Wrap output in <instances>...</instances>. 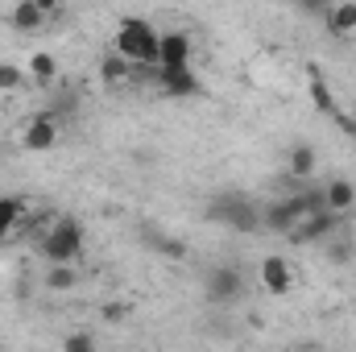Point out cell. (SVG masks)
Wrapping results in <instances>:
<instances>
[{"instance_id":"1","label":"cell","mask_w":356,"mask_h":352,"mask_svg":"<svg viewBox=\"0 0 356 352\" xmlns=\"http://www.w3.org/2000/svg\"><path fill=\"white\" fill-rule=\"evenodd\" d=\"M158 29L145 17H120L116 33H112V50L124 54L133 67H154L158 63Z\"/></svg>"},{"instance_id":"2","label":"cell","mask_w":356,"mask_h":352,"mask_svg":"<svg viewBox=\"0 0 356 352\" xmlns=\"http://www.w3.org/2000/svg\"><path fill=\"white\" fill-rule=\"evenodd\" d=\"M38 249H42L46 262H79V253H83V224L71 220V216L50 220L42 241H38Z\"/></svg>"},{"instance_id":"3","label":"cell","mask_w":356,"mask_h":352,"mask_svg":"<svg viewBox=\"0 0 356 352\" xmlns=\"http://www.w3.org/2000/svg\"><path fill=\"white\" fill-rule=\"evenodd\" d=\"M207 220L232 232H261V207L249 203L245 195H220L216 203H207Z\"/></svg>"},{"instance_id":"4","label":"cell","mask_w":356,"mask_h":352,"mask_svg":"<svg viewBox=\"0 0 356 352\" xmlns=\"http://www.w3.org/2000/svg\"><path fill=\"white\" fill-rule=\"evenodd\" d=\"M58 116L46 108V112H33L29 120H25V129H21V145L29 150V154H50L54 145H58Z\"/></svg>"},{"instance_id":"5","label":"cell","mask_w":356,"mask_h":352,"mask_svg":"<svg viewBox=\"0 0 356 352\" xmlns=\"http://www.w3.org/2000/svg\"><path fill=\"white\" fill-rule=\"evenodd\" d=\"M207 298H211L216 307L241 303V298H245V273H241L236 265H211V273H207Z\"/></svg>"},{"instance_id":"6","label":"cell","mask_w":356,"mask_h":352,"mask_svg":"<svg viewBox=\"0 0 356 352\" xmlns=\"http://www.w3.org/2000/svg\"><path fill=\"white\" fill-rule=\"evenodd\" d=\"M340 220H344V216H336V211H327V207H315V211H307V216L294 224L290 241H294V245H319V241L336 237Z\"/></svg>"},{"instance_id":"7","label":"cell","mask_w":356,"mask_h":352,"mask_svg":"<svg viewBox=\"0 0 356 352\" xmlns=\"http://www.w3.org/2000/svg\"><path fill=\"white\" fill-rule=\"evenodd\" d=\"M191 54H195L191 33L170 29V33L158 38V67H191Z\"/></svg>"},{"instance_id":"8","label":"cell","mask_w":356,"mask_h":352,"mask_svg":"<svg viewBox=\"0 0 356 352\" xmlns=\"http://www.w3.org/2000/svg\"><path fill=\"white\" fill-rule=\"evenodd\" d=\"M257 278H261V286H266L269 294H290V286H294V269H290V262H286L282 253H269V257H261V265H257Z\"/></svg>"},{"instance_id":"9","label":"cell","mask_w":356,"mask_h":352,"mask_svg":"<svg viewBox=\"0 0 356 352\" xmlns=\"http://www.w3.org/2000/svg\"><path fill=\"white\" fill-rule=\"evenodd\" d=\"M315 170H319L315 145H307V141L290 145V154H286V175H290V182H315Z\"/></svg>"},{"instance_id":"10","label":"cell","mask_w":356,"mask_h":352,"mask_svg":"<svg viewBox=\"0 0 356 352\" xmlns=\"http://www.w3.org/2000/svg\"><path fill=\"white\" fill-rule=\"evenodd\" d=\"M323 21H327L332 38H353L356 33V0H332L327 13H323Z\"/></svg>"},{"instance_id":"11","label":"cell","mask_w":356,"mask_h":352,"mask_svg":"<svg viewBox=\"0 0 356 352\" xmlns=\"http://www.w3.org/2000/svg\"><path fill=\"white\" fill-rule=\"evenodd\" d=\"M133 63L124 58V54H116V50H108L104 58H99V83L104 88H124V83H133Z\"/></svg>"},{"instance_id":"12","label":"cell","mask_w":356,"mask_h":352,"mask_svg":"<svg viewBox=\"0 0 356 352\" xmlns=\"http://www.w3.org/2000/svg\"><path fill=\"white\" fill-rule=\"evenodd\" d=\"M323 207L336 211V216H348L356 207V182L353 178H332V182L323 186Z\"/></svg>"},{"instance_id":"13","label":"cell","mask_w":356,"mask_h":352,"mask_svg":"<svg viewBox=\"0 0 356 352\" xmlns=\"http://www.w3.org/2000/svg\"><path fill=\"white\" fill-rule=\"evenodd\" d=\"M42 286H46L50 294H71V290L79 286V265L75 262H46Z\"/></svg>"},{"instance_id":"14","label":"cell","mask_w":356,"mask_h":352,"mask_svg":"<svg viewBox=\"0 0 356 352\" xmlns=\"http://www.w3.org/2000/svg\"><path fill=\"white\" fill-rule=\"evenodd\" d=\"M46 8H38L33 0H17L13 4V13H8V25L17 29V33H38V29H46Z\"/></svg>"},{"instance_id":"15","label":"cell","mask_w":356,"mask_h":352,"mask_svg":"<svg viewBox=\"0 0 356 352\" xmlns=\"http://www.w3.org/2000/svg\"><path fill=\"white\" fill-rule=\"evenodd\" d=\"M25 71H29V83H33V88H54V83H58V58L46 54V50H33Z\"/></svg>"},{"instance_id":"16","label":"cell","mask_w":356,"mask_h":352,"mask_svg":"<svg viewBox=\"0 0 356 352\" xmlns=\"http://www.w3.org/2000/svg\"><path fill=\"white\" fill-rule=\"evenodd\" d=\"M311 99H315V108L323 112V116H336L340 112V104H336V95H332V88L323 83V75H319V67H311Z\"/></svg>"},{"instance_id":"17","label":"cell","mask_w":356,"mask_h":352,"mask_svg":"<svg viewBox=\"0 0 356 352\" xmlns=\"http://www.w3.org/2000/svg\"><path fill=\"white\" fill-rule=\"evenodd\" d=\"M17 224H25V203L21 199H13V195H0V232L4 237H13V228Z\"/></svg>"},{"instance_id":"18","label":"cell","mask_w":356,"mask_h":352,"mask_svg":"<svg viewBox=\"0 0 356 352\" xmlns=\"http://www.w3.org/2000/svg\"><path fill=\"white\" fill-rule=\"evenodd\" d=\"M21 88H29V71L0 58V91H21Z\"/></svg>"},{"instance_id":"19","label":"cell","mask_w":356,"mask_h":352,"mask_svg":"<svg viewBox=\"0 0 356 352\" xmlns=\"http://www.w3.org/2000/svg\"><path fill=\"white\" fill-rule=\"evenodd\" d=\"M348 257H353V241H332L327 245V262L332 265H344Z\"/></svg>"},{"instance_id":"20","label":"cell","mask_w":356,"mask_h":352,"mask_svg":"<svg viewBox=\"0 0 356 352\" xmlns=\"http://www.w3.org/2000/svg\"><path fill=\"white\" fill-rule=\"evenodd\" d=\"M63 349H67V352H88V349H95V340H91L88 332H75V336H67V340H63Z\"/></svg>"},{"instance_id":"21","label":"cell","mask_w":356,"mask_h":352,"mask_svg":"<svg viewBox=\"0 0 356 352\" xmlns=\"http://www.w3.org/2000/svg\"><path fill=\"white\" fill-rule=\"evenodd\" d=\"M290 4H294V8H298V13H311V17H323V13H327V4H332V0H290Z\"/></svg>"},{"instance_id":"22","label":"cell","mask_w":356,"mask_h":352,"mask_svg":"<svg viewBox=\"0 0 356 352\" xmlns=\"http://www.w3.org/2000/svg\"><path fill=\"white\" fill-rule=\"evenodd\" d=\"M104 319H124V307H112V303H108V307H104Z\"/></svg>"},{"instance_id":"23","label":"cell","mask_w":356,"mask_h":352,"mask_svg":"<svg viewBox=\"0 0 356 352\" xmlns=\"http://www.w3.org/2000/svg\"><path fill=\"white\" fill-rule=\"evenodd\" d=\"M33 4H38V8H46V13H54V8H58V0H33Z\"/></svg>"},{"instance_id":"24","label":"cell","mask_w":356,"mask_h":352,"mask_svg":"<svg viewBox=\"0 0 356 352\" xmlns=\"http://www.w3.org/2000/svg\"><path fill=\"white\" fill-rule=\"evenodd\" d=\"M348 116H353V120H356V104H353V108H348Z\"/></svg>"},{"instance_id":"25","label":"cell","mask_w":356,"mask_h":352,"mask_svg":"<svg viewBox=\"0 0 356 352\" xmlns=\"http://www.w3.org/2000/svg\"><path fill=\"white\" fill-rule=\"evenodd\" d=\"M4 241H8V237H4V232H0V245H4Z\"/></svg>"}]
</instances>
